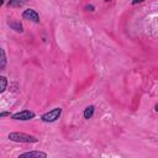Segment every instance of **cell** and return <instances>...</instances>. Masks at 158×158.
<instances>
[{"instance_id": "cell-1", "label": "cell", "mask_w": 158, "mask_h": 158, "mask_svg": "<svg viewBox=\"0 0 158 158\" xmlns=\"http://www.w3.org/2000/svg\"><path fill=\"white\" fill-rule=\"evenodd\" d=\"M9 139L14 142H21V143H35L38 141L35 136H31L23 132H11L9 135Z\"/></svg>"}, {"instance_id": "cell-2", "label": "cell", "mask_w": 158, "mask_h": 158, "mask_svg": "<svg viewBox=\"0 0 158 158\" xmlns=\"http://www.w3.org/2000/svg\"><path fill=\"white\" fill-rule=\"evenodd\" d=\"M60 114H62V109L60 107H56V109H53V110L43 114L41 116V120L43 122H54L57 118H59Z\"/></svg>"}, {"instance_id": "cell-3", "label": "cell", "mask_w": 158, "mask_h": 158, "mask_svg": "<svg viewBox=\"0 0 158 158\" xmlns=\"http://www.w3.org/2000/svg\"><path fill=\"white\" fill-rule=\"evenodd\" d=\"M14 120H21V121H28V120H32L35 117V112L33 111H30V110H22V111H19V112H15L12 116H11Z\"/></svg>"}, {"instance_id": "cell-4", "label": "cell", "mask_w": 158, "mask_h": 158, "mask_svg": "<svg viewBox=\"0 0 158 158\" xmlns=\"http://www.w3.org/2000/svg\"><path fill=\"white\" fill-rule=\"evenodd\" d=\"M22 17H23L25 20H30V21H33V22H40V16H38V14H37L35 10H32V9L25 10V11L22 12Z\"/></svg>"}, {"instance_id": "cell-5", "label": "cell", "mask_w": 158, "mask_h": 158, "mask_svg": "<svg viewBox=\"0 0 158 158\" xmlns=\"http://www.w3.org/2000/svg\"><path fill=\"white\" fill-rule=\"evenodd\" d=\"M20 157H37V158H40V157H42V158H46L47 157V153H44V152H41V151H31V152H25V153H22V154H20Z\"/></svg>"}, {"instance_id": "cell-6", "label": "cell", "mask_w": 158, "mask_h": 158, "mask_svg": "<svg viewBox=\"0 0 158 158\" xmlns=\"http://www.w3.org/2000/svg\"><path fill=\"white\" fill-rule=\"evenodd\" d=\"M7 23H9V26H10L12 30H15L16 32H22V31H23V27H22V25H21L19 21H9Z\"/></svg>"}, {"instance_id": "cell-7", "label": "cell", "mask_w": 158, "mask_h": 158, "mask_svg": "<svg viewBox=\"0 0 158 158\" xmlns=\"http://www.w3.org/2000/svg\"><path fill=\"white\" fill-rule=\"evenodd\" d=\"M94 111H95V107H94L93 105H90V106L85 107V110H84V117L89 120V118L94 115Z\"/></svg>"}, {"instance_id": "cell-8", "label": "cell", "mask_w": 158, "mask_h": 158, "mask_svg": "<svg viewBox=\"0 0 158 158\" xmlns=\"http://www.w3.org/2000/svg\"><path fill=\"white\" fill-rule=\"evenodd\" d=\"M26 1H27V0H9L7 5H9V6H12V7H19V6L23 5Z\"/></svg>"}, {"instance_id": "cell-9", "label": "cell", "mask_w": 158, "mask_h": 158, "mask_svg": "<svg viewBox=\"0 0 158 158\" xmlns=\"http://www.w3.org/2000/svg\"><path fill=\"white\" fill-rule=\"evenodd\" d=\"M1 64H0V69H4L5 65H6V57H5V51L1 49Z\"/></svg>"}, {"instance_id": "cell-10", "label": "cell", "mask_w": 158, "mask_h": 158, "mask_svg": "<svg viewBox=\"0 0 158 158\" xmlns=\"http://www.w3.org/2000/svg\"><path fill=\"white\" fill-rule=\"evenodd\" d=\"M0 81H1L0 91L2 93V91H5V89H6V85H7V80H6V78H5V77H0Z\"/></svg>"}, {"instance_id": "cell-11", "label": "cell", "mask_w": 158, "mask_h": 158, "mask_svg": "<svg viewBox=\"0 0 158 158\" xmlns=\"http://www.w3.org/2000/svg\"><path fill=\"white\" fill-rule=\"evenodd\" d=\"M5 116H10V112H5L4 111V112L0 114V117H5Z\"/></svg>"}, {"instance_id": "cell-12", "label": "cell", "mask_w": 158, "mask_h": 158, "mask_svg": "<svg viewBox=\"0 0 158 158\" xmlns=\"http://www.w3.org/2000/svg\"><path fill=\"white\" fill-rule=\"evenodd\" d=\"M144 0H132V5H136V4H139V2H143Z\"/></svg>"}, {"instance_id": "cell-13", "label": "cell", "mask_w": 158, "mask_h": 158, "mask_svg": "<svg viewBox=\"0 0 158 158\" xmlns=\"http://www.w3.org/2000/svg\"><path fill=\"white\" fill-rule=\"evenodd\" d=\"M85 9H86V10H90V11H94V6H93V5H88Z\"/></svg>"}, {"instance_id": "cell-14", "label": "cell", "mask_w": 158, "mask_h": 158, "mask_svg": "<svg viewBox=\"0 0 158 158\" xmlns=\"http://www.w3.org/2000/svg\"><path fill=\"white\" fill-rule=\"evenodd\" d=\"M154 109H156V111H157V112H158V102H157V104H156V106H154Z\"/></svg>"}, {"instance_id": "cell-15", "label": "cell", "mask_w": 158, "mask_h": 158, "mask_svg": "<svg viewBox=\"0 0 158 158\" xmlns=\"http://www.w3.org/2000/svg\"><path fill=\"white\" fill-rule=\"evenodd\" d=\"M4 4V0H0V5H2Z\"/></svg>"}, {"instance_id": "cell-16", "label": "cell", "mask_w": 158, "mask_h": 158, "mask_svg": "<svg viewBox=\"0 0 158 158\" xmlns=\"http://www.w3.org/2000/svg\"><path fill=\"white\" fill-rule=\"evenodd\" d=\"M106 1H110V0H106Z\"/></svg>"}]
</instances>
